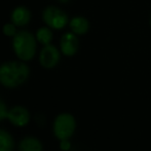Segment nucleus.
<instances>
[{
  "label": "nucleus",
  "mask_w": 151,
  "mask_h": 151,
  "mask_svg": "<svg viewBox=\"0 0 151 151\" xmlns=\"http://www.w3.org/2000/svg\"><path fill=\"white\" fill-rule=\"evenodd\" d=\"M76 129V120L74 116L67 112L61 113L55 118L52 132L55 137L60 141L69 140Z\"/></svg>",
  "instance_id": "nucleus-3"
},
{
  "label": "nucleus",
  "mask_w": 151,
  "mask_h": 151,
  "mask_svg": "<svg viewBox=\"0 0 151 151\" xmlns=\"http://www.w3.org/2000/svg\"><path fill=\"white\" fill-rule=\"evenodd\" d=\"M10 21L17 27H24L31 21V12L26 6H17L10 14Z\"/></svg>",
  "instance_id": "nucleus-8"
},
{
  "label": "nucleus",
  "mask_w": 151,
  "mask_h": 151,
  "mask_svg": "<svg viewBox=\"0 0 151 151\" xmlns=\"http://www.w3.org/2000/svg\"><path fill=\"white\" fill-rule=\"evenodd\" d=\"M72 32L76 35H83L90 28L88 21L83 17H74L69 23Z\"/></svg>",
  "instance_id": "nucleus-9"
},
{
  "label": "nucleus",
  "mask_w": 151,
  "mask_h": 151,
  "mask_svg": "<svg viewBox=\"0 0 151 151\" xmlns=\"http://www.w3.org/2000/svg\"><path fill=\"white\" fill-rule=\"evenodd\" d=\"M30 68L26 62L9 61L0 65V84L4 88H14L27 81Z\"/></svg>",
  "instance_id": "nucleus-1"
},
{
  "label": "nucleus",
  "mask_w": 151,
  "mask_h": 151,
  "mask_svg": "<svg viewBox=\"0 0 151 151\" xmlns=\"http://www.w3.org/2000/svg\"><path fill=\"white\" fill-rule=\"evenodd\" d=\"M42 20L44 24L50 29L61 30L68 24V16L56 6H47L42 12Z\"/></svg>",
  "instance_id": "nucleus-4"
},
{
  "label": "nucleus",
  "mask_w": 151,
  "mask_h": 151,
  "mask_svg": "<svg viewBox=\"0 0 151 151\" xmlns=\"http://www.w3.org/2000/svg\"><path fill=\"white\" fill-rule=\"evenodd\" d=\"M8 108L6 106V103L2 99H0V122L3 119L7 118Z\"/></svg>",
  "instance_id": "nucleus-14"
},
{
  "label": "nucleus",
  "mask_w": 151,
  "mask_h": 151,
  "mask_svg": "<svg viewBox=\"0 0 151 151\" xmlns=\"http://www.w3.org/2000/svg\"><path fill=\"white\" fill-rule=\"evenodd\" d=\"M35 37L37 39V42H39L42 45H47V44H50L52 38H54V35H52V31L50 30V27H41L39 28L35 33Z\"/></svg>",
  "instance_id": "nucleus-12"
},
{
  "label": "nucleus",
  "mask_w": 151,
  "mask_h": 151,
  "mask_svg": "<svg viewBox=\"0 0 151 151\" xmlns=\"http://www.w3.org/2000/svg\"><path fill=\"white\" fill-rule=\"evenodd\" d=\"M60 62V52L56 46L52 44L44 45L40 50L39 63L44 69H52Z\"/></svg>",
  "instance_id": "nucleus-5"
},
{
  "label": "nucleus",
  "mask_w": 151,
  "mask_h": 151,
  "mask_svg": "<svg viewBox=\"0 0 151 151\" xmlns=\"http://www.w3.org/2000/svg\"><path fill=\"white\" fill-rule=\"evenodd\" d=\"M12 50L17 58L23 62H29L35 57L37 39L35 35L27 30L18 31L12 37Z\"/></svg>",
  "instance_id": "nucleus-2"
},
{
  "label": "nucleus",
  "mask_w": 151,
  "mask_h": 151,
  "mask_svg": "<svg viewBox=\"0 0 151 151\" xmlns=\"http://www.w3.org/2000/svg\"><path fill=\"white\" fill-rule=\"evenodd\" d=\"M2 33L4 34L7 37H14L18 31H17V26L14 24V23H6V24L3 25L2 27Z\"/></svg>",
  "instance_id": "nucleus-13"
},
{
  "label": "nucleus",
  "mask_w": 151,
  "mask_h": 151,
  "mask_svg": "<svg viewBox=\"0 0 151 151\" xmlns=\"http://www.w3.org/2000/svg\"><path fill=\"white\" fill-rule=\"evenodd\" d=\"M20 151H43L42 143L35 137H25L19 144Z\"/></svg>",
  "instance_id": "nucleus-10"
},
{
  "label": "nucleus",
  "mask_w": 151,
  "mask_h": 151,
  "mask_svg": "<svg viewBox=\"0 0 151 151\" xmlns=\"http://www.w3.org/2000/svg\"><path fill=\"white\" fill-rule=\"evenodd\" d=\"M60 2H62V3H66V2H68L69 0H59Z\"/></svg>",
  "instance_id": "nucleus-16"
},
{
  "label": "nucleus",
  "mask_w": 151,
  "mask_h": 151,
  "mask_svg": "<svg viewBox=\"0 0 151 151\" xmlns=\"http://www.w3.org/2000/svg\"><path fill=\"white\" fill-rule=\"evenodd\" d=\"M14 140L5 129H0V151H14Z\"/></svg>",
  "instance_id": "nucleus-11"
},
{
  "label": "nucleus",
  "mask_w": 151,
  "mask_h": 151,
  "mask_svg": "<svg viewBox=\"0 0 151 151\" xmlns=\"http://www.w3.org/2000/svg\"><path fill=\"white\" fill-rule=\"evenodd\" d=\"M7 119L14 127H25L30 121V112L23 106H14L10 110H8Z\"/></svg>",
  "instance_id": "nucleus-6"
},
{
  "label": "nucleus",
  "mask_w": 151,
  "mask_h": 151,
  "mask_svg": "<svg viewBox=\"0 0 151 151\" xmlns=\"http://www.w3.org/2000/svg\"><path fill=\"white\" fill-rule=\"evenodd\" d=\"M60 148L62 150L66 151L68 150L70 148V143L68 140H63V141H61V144H60Z\"/></svg>",
  "instance_id": "nucleus-15"
},
{
  "label": "nucleus",
  "mask_w": 151,
  "mask_h": 151,
  "mask_svg": "<svg viewBox=\"0 0 151 151\" xmlns=\"http://www.w3.org/2000/svg\"><path fill=\"white\" fill-rule=\"evenodd\" d=\"M150 24H151V19H150Z\"/></svg>",
  "instance_id": "nucleus-17"
},
{
  "label": "nucleus",
  "mask_w": 151,
  "mask_h": 151,
  "mask_svg": "<svg viewBox=\"0 0 151 151\" xmlns=\"http://www.w3.org/2000/svg\"><path fill=\"white\" fill-rule=\"evenodd\" d=\"M78 38L76 37L75 34L72 32L65 33L61 37L60 41V47L61 52L63 55L67 57H72L77 52L78 50Z\"/></svg>",
  "instance_id": "nucleus-7"
}]
</instances>
